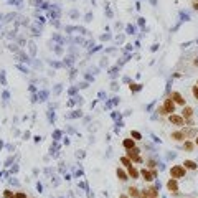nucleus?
Listing matches in <instances>:
<instances>
[{"mask_svg":"<svg viewBox=\"0 0 198 198\" xmlns=\"http://www.w3.org/2000/svg\"><path fill=\"white\" fill-rule=\"evenodd\" d=\"M185 172H187V168H185L183 165H175V167H172V170H170V177L172 178H182V177H185Z\"/></svg>","mask_w":198,"mask_h":198,"instance_id":"f257e3e1","label":"nucleus"},{"mask_svg":"<svg viewBox=\"0 0 198 198\" xmlns=\"http://www.w3.org/2000/svg\"><path fill=\"white\" fill-rule=\"evenodd\" d=\"M168 122L172 124V126H177V127H183L185 126V119L182 116H178V114H168Z\"/></svg>","mask_w":198,"mask_h":198,"instance_id":"f03ea898","label":"nucleus"},{"mask_svg":"<svg viewBox=\"0 0 198 198\" xmlns=\"http://www.w3.org/2000/svg\"><path fill=\"white\" fill-rule=\"evenodd\" d=\"M162 106H163V109L167 111V114H173V112H175V106H177V104L173 103L172 98H167L165 101H163Z\"/></svg>","mask_w":198,"mask_h":198,"instance_id":"7ed1b4c3","label":"nucleus"},{"mask_svg":"<svg viewBox=\"0 0 198 198\" xmlns=\"http://www.w3.org/2000/svg\"><path fill=\"white\" fill-rule=\"evenodd\" d=\"M170 98L173 99V103L177 104V106H185V99H183V96H182L178 91H173L172 94H170Z\"/></svg>","mask_w":198,"mask_h":198,"instance_id":"20e7f679","label":"nucleus"},{"mask_svg":"<svg viewBox=\"0 0 198 198\" xmlns=\"http://www.w3.org/2000/svg\"><path fill=\"white\" fill-rule=\"evenodd\" d=\"M188 134H190V132H187V131H183V129H182V131H178V132H173L172 134V139L173 140H187V137H188Z\"/></svg>","mask_w":198,"mask_h":198,"instance_id":"39448f33","label":"nucleus"},{"mask_svg":"<svg viewBox=\"0 0 198 198\" xmlns=\"http://www.w3.org/2000/svg\"><path fill=\"white\" fill-rule=\"evenodd\" d=\"M140 175L144 177L145 182H152L154 178H155V170H152V172H150V170H145V168H144V170L140 172Z\"/></svg>","mask_w":198,"mask_h":198,"instance_id":"423d86ee","label":"nucleus"},{"mask_svg":"<svg viewBox=\"0 0 198 198\" xmlns=\"http://www.w3.org/2000/svg\"><path fill=\"white\" fill-rule=\"evenodd\" d=\"M182 117H183L185 120H190L191 117H193V109H191L190 106H183V111H182Z\"/></svg>","mask_w":198,"mask_h":198,"instance_id":"0eeeda50","label":"nucleus"},{"mask_svg":"<svg viewBox=\"0 0 198 198\" xmlns=\"http://www.w3.org/2000/svg\"><path fill=\"white\" fill-rule=\"evenodd\" d=\"M167 188H168V191H175L178 190V183H177V178H170L168 182H167Z\"/></svg>","mask_w":198,"mask_h":198,"instance_id":"6e6552de","label":"nucleus"},{"mask_svg":"<svg viewBox=\"0 0 198 198\" xmlns=\"http://www.w3.org/2000/svg\"><path fill=\"white\" fill-rule=\"evenodd\" d=\"M122 145H124V148H126V150H131V148L135 147V140H134V139H124Z\"/></svg>","mask_w":198,"mask_h":198,"instance_id":"1a4fd4ad","label":"nucleus"},{"mask_svg":"<svg viewBox=\"0 0 198 198\" xmlns=\"http://www.w3.org/2000/svg\"><path fill=\"white\" fill-rule=\"evenodd\" d=\"M152 197L157 198V190L155 188H147V190H144V193H142V198H152Z\"/></svg>","mask_w":198,"mask_h":198,"instance_id":"9d476101","label":"nucleus"},{"mask_svg":"<svg viewBox=\"0 0 198 198\" xmlns=\"http://www.w3.org/2000/svg\"><path fill=\"white\" fill-rule=\"evenodd\" d=\"M127 173H129V177H132V178H139V175H140V173H139V170L135 168L134 165H129L127 167Z\"/></svg>","mask_w":198,"mask_h":198,"instance_id":"9b49d317","label":"nucleus"},{"mask_svg":"<svg viewBox=\"0 0 198 198\" xmlns=\"http://www.w3.org/2000/svg\"><path fill=\"white\" fill-rule=\"evenodd\" d=\"M116 173H117V177H119V180L120 182H126L129 178V173L126 172V170H122V168H117L116 170Z\"/></svg>","mask_w":198,"mask_h":198,"instance_id":"f8f14e48","label":"nucleus"},{"mask_svg":"<svg viewBox=\"0 0 198 198\" xmlns=\"http://www.w3.org/2000/svg\"><path fill=\"white\" fill-rule=\"evenodd\" d=\"M127 191H129V197H132V198H140L142 197V193L139 191V188H135V187H131Z\"/></svg>","mask_w":198,"mask_h":198,"instance_id":"ddd939ff","label":"nucleus"},{"mask_svg":"<svg viewBox=\"0 0 198 198\" xmlns=\"http://www.w3.org/2000/svg\"><path fill=\"white\" fill-rule=\"evenodd\" d=\"M183 167L187 170H197V163L193 162V160H185L183 162Z\"/></svg>","mask_w":198,"mask_h":198,"instance_id":"4468645a","label":"nucleus"},{"mask_svg":"<svg viewBox=\"0 0 198 198\" xmlns=\"http://www.w3.org/2000/svg\"><path fill=\"white\" fill-rule=\"evenodd\" d=\"M120 162H122V163H124V165H126V167H129V165H132V160H131V159H129V157H127V155H126V157H122V159H120Z\"/></svg>","mask_w":198,"mask_h":198,"instance_id":"2eb2a0df","label":"nucleus"},{"mask_svg":"<svg viewBox=\"0 0 198 198\" xmlns=\"http://www.w3.org/2000/svg\"><path fill=\"white\" fill-rule=\"evenodd\" d=\"M183 147L187 148V150H193V147H195V144L193 142H190V140H185V144H183Z\"/></svg>","mask_w":198,"mask_h":198,"instance_id":"dca6fc26","label":"nucleus"},{"mask_svg":"<svg viewBox=\"0 0 198 198\" xmlns=\"http://www.w3.org/2000/svg\"><path fill=\"white\" fill-rule=\"evenodd\" d=\"M191 94H193V98L198 101V84H195L193 88H191Z\"/></svg>","mask_w":198,"mask_h":198,"instance_id":"f3484780","label":"nucleus"},{"mask_svg":"<svg viewBox=\"0 0 198 198\" xmlns=\"http://www.w3.org/2000/svg\"><path fill=\"white\" fill-rule=\"evenodd\" d=\"M131 135L134 137V140H139V139H142L140 132H137V131H132V132H131Z\"/></svg>","mask_w":198,"mask_h":198,"instance_id":"a211bd4d","label":"nucleus"},{"mask_svg":"<svg viewBox=\"0 0 198 198\" xmlns=\"http://www.w3.org/2000/svg\"><path fill=\"white\" fill-rule=\"evenodd\" d=\"M157 112H159V114H160V116H168V114H167V111H165V109H163V106H160V107H159V109H157Z\"/></svg>","mask_w":198,"mask_h":198,"instance_id":"6ab92c4d","label":"nucleus"},{"mask_svg":"<svg viewBox=\"0 0 198 198\" xmlns=\"http://www.w3.org/2000/svg\"><path fill=\"white\" fill-rule=\"evenodd\" d=\"M4 195H5V198H13V197H15V193H12L10 190H5Z\"/></svg>","mask_w":198,"mask_h":198,"instance_id":"aec40b11","label":"nucleus"},{"mask_svg":"<svg viewBox=\"0 0 198 198\" xmlns=\"http://www.w3.org/2000/svg\"><path fill=\"white\" fill-rule=\"evenodd\" d=\"M13 198H27V195L21 193V191H18V193H15V197H13Z\"/></svg>","mask_w":198,"mask_h":198,"instance_id":"412c9836","label":"nucleus"},{"mask_svg":"<svg viewBox=\"0 0 198 198\" xmlns=\"http://www.w3.org/2000/svg\"><path fill=\"white\" fill-rule=\"evenodd\" d=\"M131 89H134V91H139V89H140V84H132Z\"/></svg>","mask_w":198,"mask_h":198,"instance_id":"4be33fe9","label":"nucleus"},{"mask_svg":"<svg viewBox=\"0 0 198 198\" xmlns=\"http://www.w3.org/2000/svg\"><path fill=\"white\" fill-rule=\"evenodd\" d=\"M193 8H195V10H198V0H195V2H193Z\"/></svg>","mask_w":198,"mask_h":198,"instance_id":"5701e85b","label":"nucleus"},{"mask_svg":"<svg viewBox=\"0 0 198 198\" xmlns=\"http://www.w3.org/2000/svg\"><path fill=\"white\" fill-rule=\"evenodd\" d=\"M195 145H197V147H198V137L195 139Z\"/></svg>","mask_w":198,"mask_h":198,"instance_id":"b1692460","label":"nucleus"},{"mask_svg":"<svg viewBox=\"0 0 198 198\" xmlns=\"http://www.w3.org/2000/svg\"><path fill=\"white\" fill-rule=\"evenodd\" d=\"M120 198H129V197H120Z\"/></svg>","mask_w":198,"mask_h":198,"instance_id":"393cba45","label":"nucleus"},{"mask_svg":"<svg viewBox=\"0 0 198 198\" xmlns=\"http://www.w3.org/2000/svg\"><path fill=\"white\" fill-rule=\"evenodd\" d=\"M152 198H155V197H152Z\"/></svg>","mask_w":198,"mask_h":198,"instance_id":"a878e982","label":"nucleus"},{"mask_svg":"<svg viewBox=\"0 0 198 198\" xmlns=\"http://www.w3.org/2000/svg\"><path fill=\"white\" fill-rule=\"evenodd\" d=\"M197 84H198V83H197Z\"/></svg>","mask_w":198,"mask_h":198,"instance_id":"bb28decb","label":"nucleus"}]
</instances>
